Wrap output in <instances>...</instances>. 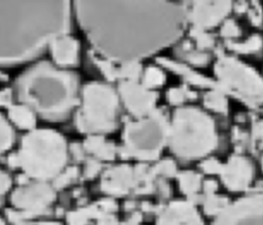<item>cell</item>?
Wrapping results in <instances>:
<instances>
[{"label":"cell","mask_w":263,"mask_h":225,"mask_svg":"<svg viewBox=\"0 0 263 225\" xmlns=\"http://www.w3.org/2000/svg\"><path fill=\"white\" fill-rule=\"evenodd\" d=\"M73 13L93 51L118 65L160 52L189 23L187 0H73Z\"/></svg>","instance_id":"6da1fadb"},{"label":"cell","mask_w":263,"mask_h":225,"mask_svg":"<svg viewBox=\"0 0 263 225\" xmlns=\"http://www.w3.org/2000/svg\"><path fill=\"white\" fill-rule=\"evenodd\" d=\"M73 0H0V67L36 59L68 33Z\"/></svg>","instance_id":"7a4b0ae2"},{"label":"cell","mask_w":263,"mask_h":225,"mask_svg":"<svg viewBox=\"0 0 263 225\" xmlns=\"http://www.w3.org/2000/svg\"><path fill=\"white\" fill-rule=\"evenodd\" d=\"M15 95L18 102L31 107L38 117L60 122L67 119L78 105L79 81L71 70L40 61L16 78Z\"/></svg>","instance_id":"3957f363"},{"label":"cell","mask_w":263,"mask_h":225,"mask_svg":"<svg viewBox=\"0 0 263 225\" xmlns=\"http://www.w3.org/2000/svg\"><path fill=\"white\" fill-rule=\"evenodd\" d=\"M69 155L68 142L61 133L35 127L23 136L17 151L7 161L32 180L52 182L67 167Z\"/></svg>","instance_id":"277c9868"},{"label":"cell","mask_w":263,"mask_h":225,"mask_svg":"<svg viewBox=\"0 0 263 225\" xmlns=\"http://www.w3.org/2000/svg\"><path fill=\"white\" fill-rule=\"evenodd\" d=\"M166 144L180 158L204 157L218 144L215 122L208 113L198 108L180 107L168 123Z\"/></svg>","instance_id":"5b68a950"},{"label":"cell","mask_w":263,"mask_h":225,"mask_svg":"<svg viewBox=\"0 0 263 225\" xmlns=\"http://www.w3.org/2000/svg\"><path fill=\"white\" fill-rule=\"evenodd\" d=\"M75 113L77 129L88 135H105L117 126L119 97L107 83L92 81L80 90Z\"/></svg>","instance_id":"8992f818"},{"label":"cell","mask_w":263,"mask_h":225,"mask_svg":"<svg viewBox=\"0 0 263 225\" xmlns=\"http://www.w3.org/2000/svg\"><path fill=\"white\" fill-rule=\"evenodd\" d=\"M214 71L222 91L251 107L263 104V78L252 67L234 57L222 54L217 59Z\"/></svg>","instance_id":"52a82bcc"},{"label":"cell","mask_w":263,"mask_h":225,"mask_svg":"<svg viewBox=\"0 0 263 225\" xmlns=\"http://www.w3.org/2000/svg\"><path fill=\"white\" fill-rule=\"evenodd\" d=\"M167 127L164 116L155 110L147 116L127 122L123 130L127 153L140 159H155L166 144Z\"/></svg>","instance_id":"ba28073f"},{"label":"cell","mask_w":263,"mask_h":225,"mask_svg":"<svg viewBox=\"0 0 263 225\" xmlns=\"http://www.w3.org/2000/svg\"><path fill=\"white\" fill-rule=\"evenodd\" d=\"M55 188L49 182H27L16 187L10 195L11 204L18 211L15 214L22 220L24 217H34L45 212L55 200Z\"/></svg>","instance_id":"9c48e42d"},{"label":"cell","mask_w":263,"mask_h":225,"mask_svg":"<svg viewBox=\"0 0 263 225\" xmlns=\"http://www.w3.org/2000/svg\"><path fill=\"white\" fill-rule=\"evenodd\" d=\"M117 93L126 110L137 118L147 116L155 110L157 93L138 80H121Z\"/></svg>","instance_id":"30bf717a"},{"label":"cell","mask_w":263,"mask_h":225,"mask_svg":"<svg viewBox=\"0 0 263 225\" xmlns=\"http://www.w3.org/2000/svg\"><path fill=\"white\" fill-rule=\"evenodd\" d=\"M232 0H192L189 23L194 29L206 31L223 23L229 14Z\"/></svg>","instance_id":"8fae6325"},{"label":"cell","mask_w":263,"mask_h":225,"mask_svg":"<svg viewBox=\"0 0 263 225\" xmlns=\"http://www.w3.org/2000/svg\"><path fill=\"white\" fill-rule=\"evenodd\" d=\"M216 225H263V197L243 198L225 208Z\"/></svg>","instance_id":"7c38bea8"},{"label":"cell","mask_w":263,"mask_h":225,"mask_svg":"<svg viewBox=\"0 0 263 225\" xmlns=\"http://www.w3.org/2000/svg\"><path fill=\"white\" fill-rule=\"evenodd\" d=\"M220 174L222 181L228 189L241 191L249 187L252 181L253 168L247 158L234 155L225 164H222Z\"/></svg>","instance_id":"4fadbf2b"},{"label":"cell","mask_w":263,"mask_h":225,"mask_svg":"<svg viewBox=\"0 0 263 225\" xmlns=\"http://www.w3.org/2000/svg\"><path fill=\"white\" fill-rule=\"evenodd\" d=\"M51 55V62L63 69L70 70L77 66L80 55L79 41L66 33L55 38L47 48Z\"/></svg>","instance_id":"5bb4252c"},{"label":"cell","mask_w":263,"mask_h":225,"mask_svg":"<svg viewBox=\"0 0 263 225\" xmlns=\"http://www.w3.org/2000/svg\"><path fill=\"white\" fill-rule=\"evenodd\" d=\"M157 225H202V222L191 203L178 201L163 211Z\"/></svg>","instance_id":"9a60e30c"},{"label":"cell","mask_w":263,"mask_h":225,"mask_svg":"<svg viewBox=\"0 0 263 225\" xmlns=\"http://www.w3.org/2000/svg\"><path fill=\"white\" fill-rule=\"evenodd\" d=\"M133 185V173L130 167L119 165L106 171L101 180V188L112 195H123Z\"/></svg>","instance_id":"2e32d148"},{"label":"cell","mask_w":263,"mask_h":225,"mask_svg":"<svg viewBox=\"0 0 263 225\" xmlns=\"http://www.w3.org/2000/svg\"><path fill=\"white\" fill-rule=\"evenodd\" d=\"M37 114L28 105L18 102L15 104H9L7 107V119L12 124L22 130L29 132L36 127Z\"/></svg>","instance_id":"e0dca14e"},{"label":"cell","mask_w":263,"mask_h":225,"mask_svg":"<svg viewBox=\"0 0 263 225\" xmlns=\"http://www.w3.org/2000/svg\"><path fill=\"white\" fill-rule=\"evenodd\" d=\"M83 148L101 160H112L115 156L114 145L106 141L104 135H88L83 142Z\"/></svg>","instance_id":"ac0fdd59"},{"label":"cell","mask_w":263,"mask_h":225,"mask_svg":"<svg viewBox=\"0 0 263 225\" xmlns=\"http://www.w3.org/2000/svg\"><path fill=\"white\" fill-rule=\"evenodd\" d=\"M15 141V134L9 120L0 113V154L9 151Z\"/></svg>","instance_id":"d6986e66"},{"label":"cell","mask_w":263,"mask_h":225,"mask_svg":"<svg viewBox=\"0 0 263 225\" xmlns=\"http://www.w3.org/2000/svg\"><path fill=\"white\" fill-rule=\"evenodd\" d=\"M142 84L150 89H154L158 86H161L165 82V74L164 72L154 66H150L146 68L142 72Z\"/></svg>","instance_id":"ffe728a7"},{"label":"cell","mask_w":263,"mask_h":225,"mask_svg":"<svg viewBox=\"0 0 263 225\" xmlns=\"http://www.w3.org/2000/svg\"><path fill=\"white\" fill-rule=\"evenodd\" d=\"M203 103L206 108L215 112L225 113L227 111V99L225 98V95L223 93V91L218 90L217 88L210 90L204 96Z\"/></svg>","instance_id":"44dd1931"},{"label":"cell","mask_w":263,"mask_h":225,"mask_svg":"<svg viewBox=\"0 0 263 225\" xmlns=\"http://www.w3.org/2000/svg\"><path fill=\"white\" fill-rule=\"evenodd\" d=\"M180 187L186 194H193L198 191L200 187V178L197 174L192 172H185L179 177Z\"/></svg>","instance_id":"7402d4cb"},{"label":"cell","mask_w":263,"mask_h":225,"mask_svg":"<svg viewBox=\"0 0 263 225\" xmlns=\"http://www.w3.org/2000/svg\"><path fill=\"white\" fill-rule=\"evenodd\" d=\"M262 45V40L259 36H253L240 43H231L230 46L233 50L238 53H252L260 49Z\"/></svg>","instance_id":"603a6c76"},{"label":"cell","mask_w":263,"mask_h":225,"mask_svg":"<svg viewBox=\"0 0 263 225\" xmlns=\"http://www.w3.org/2000/svg\"><path fill=\"white\" fill-rule=\"evenodd\" d=\"M77 177V168L76 167H66L64 171H62L55 179L52 181V186L57 189L66 187L69 185L75 178Z\"/></svg>","instance_id":"cb8c5ba5"},{"label":"cell","mask_w":263,"mask_h":225,"mask_svg":"<svg viewBox=\"0 0 263 225\" xmlns=\"http://www.w3.org/2000/svg\"><path fill=\"white\" fill-rule=\"evenodd\" d=\"M190 95L191 93L185 89L174 87L167 91V101L174 105H180L185 102V100L190 97Z\"/></svg>","instance_id":"d4e9b609"},{"label":"cell","mask_w":263,"mask_h":225,"mask_svg":"<svg viewBox=\"0 0 263 225\" xmlns=\"http://www.w3.org/2000/svg\"><path fill=\"white\" fill-rule=\"evenodd\" d=\"M239 28L232 21H226L221 29V34L225 38H236L239 36Z\"/></svg>","instance_id":"484cf974"},{"label":"cell","mask_w":263,"mask_h":225,"mask_svg":"<svg viewBox=\"0 0 263 225\" xmlns=\"http://www.w3.org/2000/svg\"><path fill=\"white\" fill-rule=\"evenodd\" d=\"M12 187L11 177L3 170L0 168V195L6 194Z\"/></svg>","instance_id":"4316f807"},{"label":"cell","mask_w":263,"mask_h":225,"mask_svg":"<svg viewBox=\"0 0 263 225\" xmlns=\"http://www.w3.org/2000/svg\"><path fill=\"white\" fill-rule=\"evenodd\" d=\"M101 168V164L96 160H88L85 166V176L87 178L95 177Z\"/></svg>","instance_id":"83f0119b"},{"label":"cell","mask_w":263,"mask_h":225,"mask_svg":"<svg viewBox=\"0 0 263 225\" xmlns=\"http://www.w3.org/2000/svg\"><path fill=\"white\" fill-rule=\"evenodd\" d=\"M221 167H222V164H220L218 161L214 159H210L202 164V168L206 173H220Z\"/></svg>","instance_id":"f1b7e54d"},{"label":"cell","mask_w":263,"mask_h":225,"mask_svg":"<svg viewBox=\"0 0 263 225\" xmlns=\"http://www.w3.org/2000/svg\"><path fill=\"white\" fill-rule=\"evenodd\" d=\"M253 136L255 139L263 140V119L258 120L253 127Z\"/></svg>","instance_id":"f546056e"},{"label":"cell","mask_w":263,"mask_h":225,"mask_svg":"<svg viewBox=\"0 0 263 225\" xmlns=\"http://www.w3.org/2000/svg\"><path fill=\"white\" fill-rule=\"evenodd\" d=\"M6 99H7V97H6L5 92L0 90V107L6 103Z\"/></svg>","instance_id":"4dcf8cb0"},{"label":"cell","mask_w":263,"mask_h":225,"mask_svg":"<svg viewBox=\"0 0 263 225\" xmlns=\"http://www.w3.org/2000/svg\"><path fill=\"white\" fill-rule=\"evenodd\" d=\"M0 225H5V222L1 217H0Z\"/></svg>","instance_id":"1f68e13d"},{"label":"cell","mask_w":263,"mask_h":225,"mask_svg":"<svg viewBox=\"0 0 263 225\" xmlns=\"http://www.w3.org/2000/svg\"><path fill=\"white\" fill-rule=\"evenodd\" d=\"M262 168H263V158H262Z\"/></svg>","instance_id":"d6a6232c"}]
</instances>
